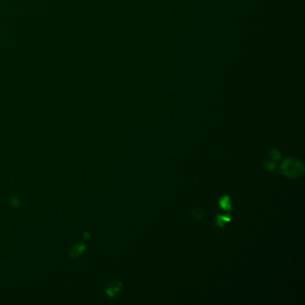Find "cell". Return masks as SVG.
Wrapping results in <instances>:
<instances>
[{"instance_id":"6","label":"cell","mask_w":305,"mask_h":305,"mask_svg":"<svg viewBox=\"0 0 305 305\" xmlns=\"http://www.w3.org/2000/svg\"><path fill=\"white\" fill-rule=\"evenodd\" d=\"M270 155H271L274 160H278V159H280V158H281V154H280V152L277 149H271L270 150Z\"/></svg>"},{"instance_id":"4","label":"cell","mask_w":305,"mask_h":305,"mask_svg":"<svg viewBox=\"0 0 305 305\" xmlns=\"http://www.w3.org/2000/svg\"><path fill=\"white\" fill-rule=\"evenodd\" d=\"M192 217H193L194 219H196V220H201V219H202L203 216H204V213H203V210L201 209V208H195L192 211Z\"/></svg>"},{"instance_id":"3","label":"cell","mask_w":305,"mask_h":305,"mask_svg":"<svg viewBox=\"0 0 305 305\" xmlns=\"http://www.w3.org/2000/svg\"><path fill=\"white\" fill-rule=\"evenodd\" d=\"M219 204H220L221 207L226 210L231 209V203H230V199L228 196H225L224 198H222L219 201Z\"/></svg>"},{"instance_id":"2","label":"cell","mask_w":305,"mask_h":305,"mask_svg":"<svg viewBox=\"0 0 305 305\" xmlns=\"http://www.w3.org/2000/svg\"><path fill=\"white\" fill-rule=\"evenodd\" d=\"M120 288H121V283L114 282L113 284H111L110 286H108V288L107 290L108 294H109L110 296H115L117 292L120 291Z\"/></svg>"},{"instance_id":"5","label":"cell","mask_w":305,"mask_h":305,"mask_svg":"<svg viewBox=\"0 0 305 305\" xmlns=\"http://www.w3.org/2000/svg\"><path fill=\"white\" fill-rule=\"evenodd\" d=\"M84 249V244L82 243H78L76 246H74L72 249V254H73V256H77L80 253L82 252V251Z\"/></svg>"},{"instance_id":"1","label":"cell","mask_w":305,"mask_h":305,"mask_svg":"<svg viewBox=\"0 0 305 305\" xmlns=\"http://www.w3.org/2000/svg\"><path fill=\"white\" fill-rule=\"evenodd\" d=\"M281 172L289 178H296L302 175L304 172V168L302 162L292 158H286L281 165Z\"/></svg>"},{"instance_id":"7","label":"cell","mask_w":305,"mask_h":305,"mask_svg":"<svg viewBox=\"0 0 305 305\" xmlns=\"http://www.w3.org/2000/svg\"><path fill=\"white\" fill-rule=\"evenodd\" d=\"M264 168L268 171H272L276 168V163L273 162V161H268L264 164Z\"/></svg>"}]
</instances>
